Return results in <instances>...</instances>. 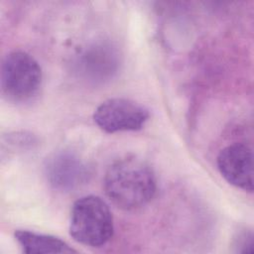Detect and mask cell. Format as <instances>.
Returning a JSON list of instances; mask_svg holds the SVG:
<instances>
[{"label":"cell","instance_id":"1","mask_svg":"<svg viewBox=\"0 0 254 254\" xmlns=\"http://www.w3.org/2000/svg\"><path fill=\"white\" fill-rule=\"evenodd\" d=\"M103 187L107 197L119 208L133 210L147 204L157 190L153 169L137 156H125L106 170Z\"/></svg>","mask_w":254,"mask_h":254},{"label":"cell","instance_id":"5","mask_svg":"<svg viewBox=\"0 0 254 254\" xmlns=\"http://www.w3.org/2000/svg\"><path fill=\"white\" fill-rule=\"evenodd\" d=\"M253 153L243 143H234L223 148L217 156V168L231 185L243 190H253Z\"/></svg>","mask_w":254,"mask_h":254},{"label":"cell","instance_id":"8","mask_svg":"<svg viewBox=\"0 0 254 254\" xmlns=\"http://www.w3.org/2000/svg\"><path fill=\"white\" fill-rule=\"evenodd\" d=\"M237 252L240 253H252L253 251V235L251 231H244L238 235L236 240Z\"/></svg>","mask_w":254,"mask_h":254},{"label":"cell","instance_id":"6","mask_svg":"<svg viewBox=\"0 0 254 254\" xmlns=\"http://www.w3.org/2000/svg\"><path fill=\"white\" fill-rule=\"evenodd\" d=\"M45 174L54 189L65 191L85 184L89 171L78 156L63 151L54 154L47 160Z\"/></svg>","mask_w":254,"mask_h":254},{"label":"cell","instance_id":"7","mask_svg":"<svg viewBox=\"0 0 254 254\" xmlns=\"http://www.w3.org/2000/svg\"><path fill=\"white\" fill-rule=\"evenodd\" d=\"M14 236L23 252L28 254L76 252V250L71 248L65 241L56 236L24 229L16 230Z\"/></svg>","mask_w":254,"mask_h":254},{"label":"cell","instance_id":"3","mask_svg":"<svg viewBox=\"0 0 254 254\" xmlns=\"http://www.w3.org/2000/svg\"><path fill=\"white\" fill-rule=\"evenodd\" d=\"M43 74L39 63L24 51H13L3 60L1 87L13 102H26L39 91Z\"/></svg>","mask_w":254,"mask_h":254},{"label":"cell","instance_id":"4","mask_svg":"<svg viewBox=\"0 0 254 254\" xmlns=\"http://www.w3.org/2000/svg\"><path fill=\"white\" fill-rule=\"evenodd\" d=\"M149 116V110L140 103L124 97H114L97 106L93 120L104 132L116 133L142 129Z\"/></svg>","mask_w":254,"mask_h":254},{"label":"cell","instance_id":"2","mask_svg":"<svg viewBox=\"0 0 254 254\" xmlns=\"http://www.w3.org/2000/svg\"><path fill=\"white\" fill-rule=\"evenodd\" d=\"M69 234L78 243L100 247L112 237L114 223L108 204L97 195H85L72 204Z\"/></svg>","mask_w":254,"mask_h":254}]
</instances>
